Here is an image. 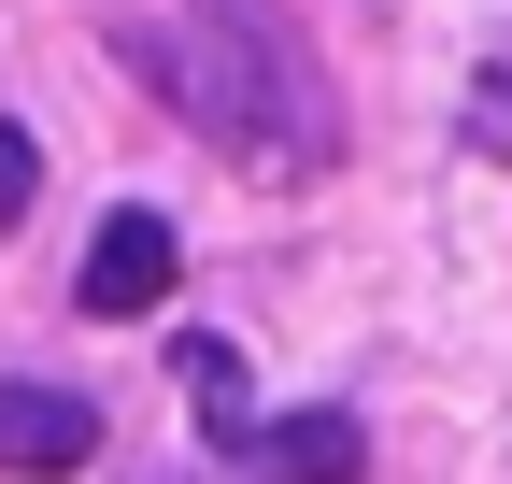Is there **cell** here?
<instances>
[{
	"label": "cell",
	"instance_id": "6da1fadb",
	"mask_svg": "<svg viewBox=\"0 0 512 484\" xmlns=\"http://www.w3.org/2000/svg\"><path fill=\"white\" fill-rule=\"evenodd\" d=\"M143 72H157V100L242 171V186H328L342 100H328L313 43L271 0H185L171 29H143Z\"/></svg>",
	"mask_w": 512,
	"mask_h": 484
},
{
	"label": "cell",
	"instance_id": "7a4b0ae2",
	"mask_svg": "<svg viewBox=\"0 0 512 484\" xmlns=\"http://www.w3.org/2000/svg\"><path fill=\"white\" fill-rule=\"evenodd\" d=\"M171 271H185V242H171V214H100V242H86V271H72V299L86 314H157L171 299Z\"/></svg>",
	"mask_w": 512,
	"mask_h": 484
},
{
	"label": "cell",
	"instance_id": "3957f363",
	"mask_svg": "<svg viewBox=\"0 0 512 484\" xmlns=\"http://www.w3.org/2000/svg\"><path fill=\"white\" fill-rule=\"evenodd\" d=\"M86 456H100V399H72V385H0V470L57 484V470H86Z\"/></svg>",
	"mask_w": 512,
	"mask_h": 484
},
{
	"label": "cell",
	"instance_id": "277c9868",
	"mask_svg": "<svg viewBox=\"0 0 512 484\" xmlns=\"http://www.w3.org/2000/svg\"><path fill=\"white\" fill-rule=\"evenodd\" d=\"M356 428H342V413H285V428L271 442H256V484H356Z\"/></svg>",
	"mask_w": 512,
	"mask_h": 484
},
{
	"label": "cell",
	"instance_id": "5b68a950",
	"mask_svg": "<svg viewBox=\"0 0 512 484\" xmlns=\"http://www.w3.org/2000/svg\"><path fill=\"white\" fill-rule=\"evenodd\" d=\"M185 399H200V428H214V442L256 428V413H242V356H228V342H185Z\"/></svg>",
	"mask_w": 512,
	"mask_h": 484
},
{
	"label": "cell",
	"instance_id": "8992f818",
	"mask_svg": "<svg viewBox=\"0 0 512 484\" xmlns=\"http://www.w3.org/2000/svg\"><path fill=\"white\" fill-rule=\"evenodd\" d=\"M29 186H43V143L15 129V114H0V228H15V214H29Z\"/></svg>",
	"mask_w": 512,
	"mask_h": 484
},
{
	"label": "cell",
	"instance_id": "52a82bcc",
	"mask_svg": "<svg viewBox=\"0 0 512 484\" xmlns=\"http://www.w3.org/2000/svg\"><path fill=\"white\" fill-rule=\"evenodd\" d=\"M470 143H498V157H512V72H484V86H470Z\"/></svg>",
	"mask_w": 512,
	"mask_h": 484
}]
</instances>
